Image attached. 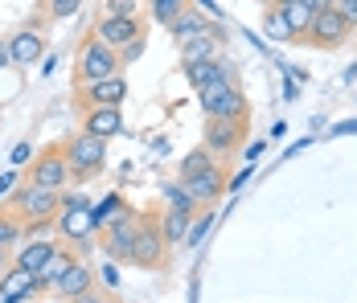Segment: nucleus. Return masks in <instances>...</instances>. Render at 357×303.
Here are the masks:
<instances>
[{
	"mask_svg": "<svg viewBox=\"0 0 357 303\" xmlns=\"http://www.w3.org/2000/svg\"><path fill=\"white\" fill-rule=\"evenodd\" d=\"M25 180H33L41 189L62 193L70 185V164H66V148L62 143H45L33 152V164H25Z\"/></svg>",
	"mask_w": 357,
	"mask_h": 303,
	"instance_id": "obj_6",
	"label": "nucleus"
},
{
	"mask_svg": "<svg viewBox=\"0 0 357 303\" xmlns=\"http://www.w3.org/2000/svg\"><path fill=\"white\" fill-rule=\"evenodd\" d=\"M8 54H13V66L17 70H33L45 58V33H41V25H25V29L8 33Z\"/></svg>",
	"mask_w": 357,
	"mask_h": 303,
	"instance_id": "obj_14",
	"label": "nucleus"
},
{
	"mask_svg": "<svg viewBox=\"0 0 357 303\" xmlns=\"http://www.w3.org/2000/svg\"><path fill=\"white\" fill-rule=\"evenodd\" d=\"M357 29L337 13V8H321V13H312V25H308V33L300 37L296 45H312V49H341V45H349V37Z\"/></svg>",
	"mask_w": 357,
	"mask_h": 303,
	"instance_id": "obj_7",
	"label": "nucleus"
},
{
	"mask_svg": "<svg viewBox=\"0 0 357 303\" xmlns=\"http://www.w3.org/2000/svg\"><path fill=\"white\" fill-rule=\"evenodd\" d=\"M226 41H230V33H226V25L218 21L210 33H197L189 37V41H181L177 54H181V66H193V62H214V58H222L226 54Z\"/></svg>",
	"mask_w": 357,
	"mask_h": 303,
	"instance_id": "obj_13",
	"label": "nucleus"
},
{
	"mask_svg": "<svg viewBox=\"0 0 357 303\" xmlns=\"http://www.w3.org/2000/svg\"><path fill=\"white\" fill-rule=\"evenodd\" d=\"M13 66V54H8V37H0V70Z\"/></svg>",
	"mask_w": 357,
	"mask_h": 303,
	"instance_id": "obj_41",
	"label": "nucleus"
},
{
	"mask_svg": "<svg viewBox=\"0 0 357 303\" xmlns=\"http://www.w3.org/2000/svg\"><path fill=\"white\" fill-rule=\"evenodd\" d=\"M123 193H119V189H115V193H107V197H103V201H91V213H95V222H99V230H103V226H107L111 217H115V213H119V209H123Z\"/></svg>",
	"mask_w": 357,
	"mask_h": 303,
	"instance_id": "obj_31",
	"label": "nucleus"
},
{
	"mask_svg": "<svg viewBox=\"0 0 357 303\" xmlns=\"http://www.w3.org/2000/svg\"><path fill=\"white\" fill-rule=\"evenodd\" d=\"M263 152H267V139H250L247 148H243V156H247V164H255V160H259Z\"/></svg>",
	"mask_w": 357,
	"mask_h": 303,
	"instance_id": "obj_38",
	"label": "nucleus"
},
{
	"mask_svg": "<svg viewBox=\"0 0 357 303\" xmlns=\"http://www.w3.org/2000/svg\"><path fill=\"white\" fill-rule=\"evenodd\" d=\"M136 226H140V213L132 205H123L107 226L99 230V246L111 263H132V246H136Z\"/></svg>",
	"mask_w": 357,
	"mask_h": 303,
	"instance_id": "obj_5",
	"label": "nucleus"
},
{
	"mask_svg": "<svg viewBox=\"0 0 357 303\" xmlns=\"http://www.w3.org/2000/svg\"><path fill=\"white\" fill-rule=\"evenodd\" d=\"M78 258H82V254H78L74 246L58 242V250L50 254V263H45L41 270H37V279H41V291H54V287L62 283V274H66V270H70L74 263H78Z\"/></svg>",
	"mask_w": 357,
	"mask_h": 303,
	"instance_id": "obj_21",
	"label": "nucleus"
},
{
	"mask_svg": "<svg viewBox=\"0 0 357 303\" xmlns=\"http://www.w3.org/2000/svg\"><path fill=\"white\" fill-rule=\"evenodd\" d=\"M123 99H128V78L123 74H111V78H99V82H78L74 86L78 111H86V107H123Z\"/></svg>",
	"mask_w": 357,
	"mask_h": 303,
	"instance_id": "obj_11",
	"label": "nucleus"
},
{
	"mask_svg": "<svg viewBox=\"0 0 357 303\" xmlns=\"http://www.w3.org/2000/svg\"><path fill=\"white\" fill-rule=\"evenodd\" d=\"M54 234H58V242L74 246L78 254H82V250H91V246L99 242V222H95L91 205H78V209H58V217H54Z\"/></svg>",
	"mask_w": 357,
	"mask_h": 303,
	"instance_id": "obj_8",
	"label": "nucleus"
},
{
	"mask_svg": "<svg viewBox=\"0 0 357 303\" xmlns=\"http://www.w3.org/2000/svg\"><path fill=\"white\" fill-rule=\"evenodd\" d=\"M214 164H222V160H214L206 148H193V152L177 164V180H189V176H197V172H210Z\"/></svg>",
	"mask_w": 357,
	"mask_h": 303,
	"instance_id": "obj_26",
	"label": "nucleus"
},
{
	"mask_svg": "<svg viewBox=\"0 0 357 303\" xmlns=\"http://www.w3.org/2000/svg\"><path fill=\"white\" fill-rule=\"evenodd\" d=\"M58 250V242L54 238H25L17 250H13V267H25V270H41L45 263H50V254Z\"/></svg>",
	"mask_w": 357,
	"mask_h": 303,
	"instance_id": "obj_20",
	"label": "nucleus"
},
{
	"mask_svg": "<svg viewBox=\"0 0 357 303\" xmlns=\"http://www.w3.org/2000/svg\"><path fill=\"white\" fill-rule=\"evenodd\" d=\"M210 226H214V209H202V217H197V222H189L185 246H202V242H206V234H210Z\"/></svg>",
	"mask_w": 357,
	"mask_h": 303,
	"instance_id": "obj_32",
	"label": "nucleus"
},
{
	"mask_svg": "<svg viewBox=\"0 0 357 303\" xmlns=\"http://www.w3.org/2000/svg\"><path fill=\"white\" fill-rule=\"evenodd\" d=\"M8 205L21 213V222H54L58 217V193L54 189H41L33 180H21L8 193Z\"/></svg>",
	"mask_w": 357,
	"mask_h": 303,
	"instance_id": "obj_10",
	"label": "nucleus"
},
{
	"mask_svg": "<svg viewBox=\"0 0 357 303\" xmlns=\"http://www.w3.org/2000/svg\"><path fill=\"white\" fill-rule=\"evenodd\" d=\"M267 4H275V8H284V4H291V0H267Z\"/></svg>",
	"mask_w": 357,
	"mask_h": 303,
	"instance_id": "obj_47",
	"label": "nucleus"
},
{
	"mask_svg": "<svg viewBox=\"0 0 357 303\" xmlns=\"http://www.w3.org/2000/svg\"><path fill=\"white\" fill-rule=\"evenodd\" d=\"M160 201H165V209H189V213H197V201H193V193L185 189V180H165Z\"/></svg>",
	"mask_w": 357,
	"mask_h": 303,
	"instance_id": "obj_25",
	"label": "nucleus"
},
{
	"mask_svg": "<svg viewBox=\"0 0 357 303\" xmlns=\"http://www.w3.org/2000/svg\"><path fill=\"white\" fill-rule=\"evenodd\" d=\"M214 25H218V17L202 13L197 4H189V8L181 13L177 21L169 25V37H173V45H181V41H189V37H197V33H210Z\"/></svg>",
	"mask_w": 357,
	"mask_h": 303,
	"instance_id": "obj_19",
	"label": "nucleus"
},
{
	"mask_svg": "<svg viewBox=\"0 0 357 303\" xmlns=\"http://www.w3.org/2000/svg\"><path fill=\"white\" fill-rule=\"evenodd\" d=\"M333 8H337V13H341V17H345V21L357 29V0H337Z\"/></svg>",
	"mask_w": 357,
	"mask_h": 303,
	"instance_id": "obj_37",
	"label": "nucleus"
},
{
	"mask_svg": "<svg viewBox=\"0 0 357 303\" xmlns=\"http://www.w3.org/2000/svg\"><path fill=\"white\" fill-rule=\"evenodd\" d=\"M41 295V279L25 267H8L0 274V303H25Z\"/></svg>",
	"mask_w": 357,
	"mask_h": 303,
	"instance_id": "obj_16",
	"label": "nucleus"
},
{
	"mask_svg": "<svg viewBox=\"0 0 357 303\" xmlns=\"http://www.w3.org/2000/svg\"><path fill=\"white\" fill-rule=\"evenodd\" d=\"M349 132H357V119H349V123H341V127H333L328 135H349Z\"/></svg>",
	"mask_w": 357,
	"mask_h": 303,
	"instance_id": "obj_44",
	"label": "nucleus"
},
{
	"mask_svg": "<svg viewBox=\"0 0 357 303\" xmlns=\"http://www.w3.org/2000/svg\"><path fill=\"white\" fill-rule=\"evenodd\" d=\"M132 263L144 270H160L169 263V242H165V230H160V213L148 209L140 213V226H136V246H132Z\"/></svg>",
	"mask_w": 357,
	"mask_h": 303,
	"instance_id": "obj_4",
	"label": "nucleus"
},
{
	"mask_svg": "<svg viewBox=\"0 0 357 303\" xmlns=\"http://www.w3.org/2000/svg\"><path fill=\"white\" fill-rule=\"evenodd\" d=\"M140 54H144V37H136L132 45H123V49H119V62H123V66H132Z\"/></svg>",
	"mask_w": 357,
	"mask_h": 303,
	"instance_id": "obj_36",
	"label": "nucleus"
},
{
	"mask_svg": "<svg viewBox=\"0 0 357 303\" xmlns=\"http://www.w3.org/2000/svg\"><path fill=\"white\" fill-rule=\"evenodd\" d=\"M78 132H91V135L111 139V135L128 132V123H123V111H119V107H86V111H82V127H78Z\"/></svg>",
	"mask_w": 357,
	"mask_h": 303,
	"instance_id": "obj_18",
	"label": "nucleus"
},
{
	"mask_svg": "<svg viewBox=\"0 0 357 303\" xmlns=\"http://www.w3.org/2000/svg\"><path fill=\"white\" fill-rule=\"evenodd\" d=\"M185 189L193 193L197 209H214V205L226 197V169L214 164L210 172H197V176H189V180H185Z\"/></svg>",
	"mask_w": 357,
	"mask_h": 303,
	"instance_id": "obj_15",
	"label": "nucleus"
},
{
	"mask_svg": "<svg viewBox=\"0 0 357 303\" xmlns=\"http://www.w3.org/2000/svg\"><path fill=\"white\" fill-rule=\"evenodd\" d=\"M119 70H123L119 54L107 49L95 33H86L82 41H78V49H74V86H78V82H99V78H111V74H119Z\"/></svg>",
	"mask_w": 357,
	"mask_h": 303,
	"instance_id": "obj_2",
	"label": "nucleus"
},
{
	"mask_svg": "<svg viewBox=\"0 0 357 303\" xmlns=\"http://www.w3.org/2000/svg\"><path fill=\"white\" fill-rule=\"evenodd\" d=\"M144 0H103V17H140Z\"/></svg>",
	"mask_w": 357,
	"mask_h": 303,
	"instance_id": "obj_33",
	"label": "nucleus"
},
{
	"mask_svg": "<svg viewBox=\"0 0 357 303\" xmlns=\"http://www.w3.org/2000/svg\"><path fill=\"white\" fill-rule=\"evenodd\" d=\"M197 107H202L206 119H250V107H247V95H243L238 78L202 86L197 91Z\"/></svg>",
	"mask_w": 357,
	"mask_h": 303,
	"instance_id": "obj_3",
	"label": "nucleus"
},
{
	"mask_svg": "<svg viewBox=\"0 0 357 303\" xmlns=\"http://www.w3.org/2000/svg\"><path fill=\"white\" fill-rule=\"evenodd\" d=\"M66 164H70V185H86L107 169V139L91 132H74L66 143Z\"/></svg>",
	"mask_w": 357,
	"mask_h": 303,
	"instance_id": "obj_1",
	"label": "nucleus"
},
{
	"mask_svg": "<svg viewBox=\"0 0 357 303\" xmlns=\"http://www.w3.org/2000/svg\"><path fill=\"white\" fill-rule=\"evenodd\" d=\"M70 303H107V295H103L99 287H91V291H82V295H74Z\"/></svg>",
	"mask_w": 357,
	"mask_h": 303,
	"instance_id": "obj_40",
	"label": "nucleus"
},
{
	"mask_svg": "<svg viewBox=\"0 0 357 303\" xmlns=\"http://www.w3.org/2000/svg\"><path fill=\"white\" fill-rule=\"evenodd\" d=\"M91 33L99 37L107 49H123V45H132L136 37L148 33V25H144V17H99L95 25H91Z\"/></svg>",
	"mask_w": 357,
	"mask_h": 303,
	"instance_id": "obj_12",
	"label": "nucleus"
},
{
	"mask_svg": "<svg viewBox=\"0 0 357 303\" xmlns=\"http://www.w3.org/2000/svg\"><path fill=\"white\" fill-rule=\"evenodd\" d=\"M103 283H107V287H115V283H119V270H115V267H103Z\"/></svg>",
	"mask_w": 357,
	"mask_h": 303,
	"instance_id": "obj_43",
	"label": "nucleus"
},
{
	"mask_svg": "<svg viewBox=\"0 0 357 303\" xmlns=\"http://www.w3.org/2000/svg\"><path fill=\"white\" fill-rule=\"evenodd\" d=\"M247 123L250 119H206V135H202V148L214 156V160H230L243 152L247 143Z\"/></svg>",
	"mask_w": 357,
	"mask_h": 303,
	"instance_id": "obj_9",
	"label": "nucleus"
},
{
	"mask_svg": "<svg viewBox=\"0 0 357 303\" xmlns=\"http://www.w3.org/2000/svg\"><path fill=\"white\" fill-rule=\"evenodd\" d=\"M284 17H287V25H291V41H300V37L308 33V25H312V8H308L304 0L284 4Z\"/></svg>",
	"mask_w": 357,
	"mask_h": 303,
	"instance_id": "obj_28",
	"label": "nucleus"
},
{
	"mask_svg": "<svg viewBox=\"0 0 357 303\" xmlns=\"http://www.w3.org/2000/svg\"><path fill=\"white\" fill-rule=\"evenodd\" d=\"M95 279H99V274H95V267H91V263H82V258H78V263H74V267L66 270V274H62V283H58V287H54V291H58V295H62V300L70 303L74 295H82V291H91V287H95Z\"/></svg>",
	"mask_w": 357,
	"mask_h": 303,
	"instance_id": "obj_22",
	"label": "nucleus"
},
{
	"mask_svg": "<svg viewBox=\"0 0 357 303\" xmlns=\"http://www.w3.org/2000/svg\"><path fill=\"white\" fill-rule=\"evenodd\" d=\"M263 33L271 37V41H291V25H287L284 8H275V4L263 8Z\"/></svg>",
	"mask_w": 357,
	"mask_h": 303,
	"instance_id": "obj_27",
	"label": "nucleus"
},
{
	"mask_svg": "<svg viewBox=\"0 0 357 303\" xmlns=\"http://www.w3.org/2000/svg\"><path fill=\"white\" fill-rule=\"evenodd\" d=\"M82 4L86 0H41V13H45V21H70L82 13Z\"/></svg>",
	"mask_w": 357,
	"mask_h": 303,
	"instance_id": "obj_30",
	"label": "nucleus"
},
{
	"mask_svg": "<svg viewBox=\"0 0 357 303\" xmlns=\"http://www.w3.org/2000/svg\"><path fill=\"white\" fill-rule=\"evenodd\" d=\"M304 4H308L312 13H321V8H333V0H304Z\"/></svg>",
	"mask_w": 357,
	"mask_h": 303,
	"instance_id": "obj_45",
	"label": "nucleus"
},
{
	"mask_svg": "<svg viewBox=\"0 0 357 303\" xmlns=\"http://www.w3.org/2000/svg\"><path fill=\"white\" fill-rule=\"evenodd\" d=\"M189 222H193V213H189V209H165V213H160V230H165V242H169V246L185 242V234H189Z\"/></svg>",
	"mask_w": 357,
	"mask_h": 303,
	"instance_id": "obj_24",
	"label": "nucleus"
},
{
	"mask_svg": "<svg viewBox=\"0 0 357 303\" xmlns=\"http://www.w3.org/2000/svg\"><path fill=\"white\" fill-rule=\"evenodd\" d=\"M21 180H25V172H21V169H8V172H4V176H0V201H8V193H13Z\"/></svg>",
	"mask_w": 357,
	"mask_h": 303,
	"instance_id": "obj_35",
	"label": "nucleus"
},
{
	"mask_svg": "<svg viewBox=\"0 0 357 303\" xmlns=\"http://www.w3.org/2000/svg\"><path fill=\"white\" fill-rule=\"evenodd\" d=\"M189 4H193V0H189ZM197 8H202V13H210V17H218V21H222V13H218V4H214V0H197Z\"/></svg>",
	"mask_w": 357,
	"mask_h": 303,
	"instance_id": "obj_42",
	"label": "nucleus"
},
{
	"mask_svg": "<svg viewBox=\"0 0 357 303\" xmlns=\"http://www.w3.org/2000/svg\"><path fill=\"white\" fill-rule=\"evenodd\" d=\"M185 8H189V0H148V13H152V21H156V25H165V29L177 21Z\"/></svg>",
	"mask_w": 357,
	"mask_h": 303,
	"instance_id": "obj_29",
	"label": "nucleus"
},
{
	"mask_svg": "<svg viewBox=\"0 0 357 303\" xmlns=\"http://www.w3.org/2000/svg\"><path fill=\"white\" fill-rule=\"evenodd\" d=\"M13 267V250H0V274Z\"/></svg>",
	"mask_w": 357,
	"mask_h": 303,
	"instance_id": "obj_46",
	"label": "nucleus"
},
{
	"mask_svg": "<svg viewBox=\"0 0 357 303\" xmlns=\"http://www.w3.org/2000/svg\"><path fill=\"white\" fill-rule=\"evenodd\" d=\"M107 303H119V300H111V295H107Z\"/></svg>",
	"mask_w": 357,
	"mask_h": 303,
	"instance_id": "obj_48",
	"label": "nucleus"
},
{
	"mask_svg": "<svg viewBox=\"0 0 357 303\" xmlns=\"http://www.w3.org/2000/svg\"><path fill=\"white\" fill-rule=\"evenodd\" d=\"M185 70V82L193 86V91H202V86H214V82H230V78H238V70L234 62L222 54L214 62H193V66H181Z\"/></svg>",
	"mask_w": 357,
	"mask_h": 303,
	"instance_id": "obj_17",
	"label": "nucleus"
},
{
	"mask_svg": "<svg viewBox=\"0 0 357 303\" xmlns=\"http://www.w3.org/2000/svg\"><path fill=\"white\" fill-rule=\"evenodd\" d=\"M29 160H33V143H29V139H21V143H17V148L8 152V164L25 172V164H29Z\"/></svg>",
	"mask_w": 357,
	"mask_h": 303,
	"instance_id": "obj_34",
	"label": "nucleus"
},
{
	"mask_svg": "<svg viewBox=\"0 0 357 303\" xmlns=\"http://www.w3.org/2000/svg\"><path fill=\"white\" fill-rule=\"evenodd\" d=\"M247 180H250V164H243V169H238L234 176H230V180H226V189H230V193H238V189H243Z\"/></svg>",
	"mask_w": 357,
	"mask_h": 303,
	"instance_id": "obj_39",
	"label": "nucleus"
},
{
	"mask_svg": "<svg viewBox=\"0 0 357 303\" xmlns=\"http://www.w3.org/2000/svg\"><path fill=\"white\" fill-rule=\"evenodd\" d=\"M25 242V222L8 201H0V250H17Z\"/></svg>",
	"mask_w": 357,
	"mask_h": 303,
	"instance_id": "obj_23",
	"label": "nucleus"
}]
</instances>
